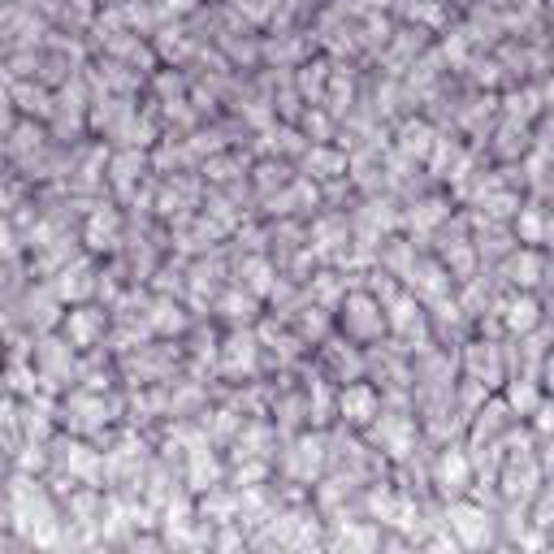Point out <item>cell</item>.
<instances>
[{"mask_svg": "<svg viewBox=\"0 0 554 554\" xmlns=\"http://www.w3.org/2000/svg\"><path fill=\"white\" fill-rule=\"evenodd\" d=\"M31 368H35V381L48 386V390L52 386H74L78 381V351L57 334V329H48L31 351Z\"/></svg>", "mask_w": 554, "mask_h": 554, "instance_id": "7c38bea8", "label": "cell"}, {"mask_svg": "<svg viewBox=\"0 0 554 554\" xmlns=\"http://www.w3.org/2000/svg\"><path fill=\"white\" fill-rule=\"evenodd\" d=\"M381 407H386V399H381V390L368 377L347 381V386H334V425L338 429L364 433L381 416Z\"/></svg>", "mask_w": 554, "mask_h": 554, "instance_id": "8fae6325", "label": "cell"}, {"mask_svg": "<svg viewBox=\"0 0 554 554\" xmlns=\"http://www.w3.org/2000/svg\"><path fill=\"white\" fill-rule=\"evenodd\" d=\"M109 325L113 316L109 308H100V303H70V308H61V321H57V334L70 342L78 355H91L104 347V338H109Z\"/></svg>", "mask_w": 554, "mask_h": 554, "instance_id": "30bf717a", "label": "cell"}, {"mask_svg": "<svg viewBox=\"0 0 554 554\" xmlns=\"http://www.w3.org/2000/svg\"><path fill=\"white\" fill-rule=\"evenodd\" d=\"M425 481H429V494L438 498V503L472 494V485H477V464H472V451L464 446V438L438 442V451L429 455Z\"/></svg>", "mask_w": 554, "mask_h": 554, "instance_id": "52a82bcc", "label": "cell"}, {"mask_svg": "<svg viewBox=\"0 0 554 554\" xmlns=\"http://www.w3.org/2000/svg\"><path fill=\"white\" fill-rule=\"evenodd\" d=\"M0 524L13 542H22L31 554L61 550V494L35 472H13L5 477L0 494Z\"/></svg>", "mask_w": 554, "mask_h": 554, "instance_id": "6da1fadb", "label": "cell"}, {"mask_svg": "<svg viewBox=\"0 0 554 554\" xmlns=\"http://www.w3.org/2000/svg\"><path fill=\"white\" fill-rule=\"evenodd\" d=\"M507 226H511V234H516L520 247H546V243H550V213H546L542 200L520 204L516 217H511Z\"/></svg>", "mask_w": 554, "mask_h": 554, "instance_id": "e0dca14e", "label": "cell"}, {"mask_svg": "<svg viewBox=\"0 0 554 554\" xmlns=\"http://www.w3.org/2000/svg\"><path fill=\"white\" fill-rule=\"evenodd\" d=\"M329 468V429H295L286 438V446L273 455V472L282 481L277 485H295L299 494H308Z\"/></svg>", "mask_w": 554, "mask_h": 554, "instance_id": "277c9868", "label": "cell"}, {"mask_svg": "<svg viewBox=\"0 0 554 554\" xmlns=\"http://www.w3.org/2000/svg\"><path fill=\"white\" fill-rule=\"evenodd\" d=\"M113 554H169V550L161 546V537H156V533H143V537H135V542H126L122 550H113Z\"/></svg>", "mask_w": 554, "mask_h": 554, "instance_id": "44dd1931", "label": "cell"}, {"mask_svg": "<svg viewBox=\"0 0 554 554\" xmlns=\"http://www.w3.org/2000/svg\"><path fill=\"white\" fill-rule=\"evenodd\" d=\"M117 420H122V407L104 390L70 386V394L57 403V425H61V433H74V438L104 442L117 429Z\"/></svg>", "mask_w": 554, "mask_h": 554, "instance_id": "5b68a950", "label": "cell"}, {"mask_svg": "<svg viewBox=\"0 0 554 554\" xmlns=\"http://www.w3.org/2000/svg\"><path fill=\"white\" fill-rule=\"evenodd\" d=\"M260 355H265V347H260L256 329L247 325V329H230V334L221 338V347H217L213 360H217V373L226 377V381H256Z\"/></svg>", "mask_w": 554, "mask_h": 554, "instance_id": "4fadbf2b", "label": "cell"}, {"mask_svg": "<svg viewBox=\"0 0 554 554\" xmlns=\"http://www.w3.org/2000/svg\"><path fill=\"white\" fill-rule=\"evenodd\" d=\"M44 481L57 494H70V490H104V451H100V442L74 438V433H52V438H48Z\"/></svg>", "mask_w": 554, "mask_h": 554, "instance_id": "7a4b0ae2", "label": "cell"}, {"mask_svg": "<svg viewBox=\"0 0 554 554\" xmlns=\"http://www.w3.org/2000/svg\"><path fill=\"white\" fill-rule=\"evenodd\" d=\"M433 143H438V130H433L425 117H416V122H403V126H399V139H394V148H399L403 161L425 165L429 152H433Z\"/></svg>", "mask_w": 554, "mask_h": 554, "instance_id": "ffe728a7", "label": "cell"}, {"mask_svg": "<svg viewBox=\"0 0 554 554\" xmlns=\"http://www.w3.org/2000/svg\"><path fill=\"white\" fill-rule=\"evenodd\" d=\"M57 554H113V550H104V546H61Z\"/></svg>", "mask_w": 554, "mask_h": 554, "instance_id": "7402d4cb", "label": "cell"}, {"mask_svg": "<svg viewBox=\"0 0 554 554\" xmlns=\"http://www.w3.org/2000/svg\"><path fill=\"white\" fill-rule=\"evenodd\" d=\"M451 217L455 213L446 195H420L416 204H407V213H399V226H407V239H433Z\"/></svg>", "mask_w": 554, "mask_h": 554, "instance_id": "2e32d148", "label": "cell"}, {"mask_svg": "<svg viewBox=\"0 0 554 554\" xmlns=\"http://www.w3.org/2000/svg\"><path fill=\"white\" fill-rule=\"evenodd\" d=\"M546 273H550V265H546V247H511V252L498 260V277L511 286V290H542V282H546Z\"/></svg>", "mask_w": 554, "mask_h": 554, "instance_id": "9a60e30c", "label": "cell"}, {"mask_svg": "<svg viewBox=\"0 0 554 554\" xmlns=\"http://www.w3.org/2000/svg\"><path fill=\"white\" fill-rule=\"evenodd\" d=\"M390 533L360 511L321 520V554H386Z\"/></svg>", "mask_w": 554, "mask_h": 554, "instance_id": "9c48e42d", "label": "cell"}, {"mask_svg": "<svg viewBox=\"0 0 554 554\" xmlns=\"http://www.w3.org/2000/svg\"><path fill=\"white\" fill-rule=\"evenodd\" d=\"M329 316H334V334L355 342V347L368 351L377 342H386V308L368 286H347Z\"/></svg>", "mask_w": 554, "mask_h": 554, "instance_id": "8992f818", "label": "cell"}, {"mask_svg": "<svg viewBox=\"0 0 554 554\" xmlns=\"http://www.w3.org/2000/svg\"><path fill=\"white\" fill-rule=\"evenodd\" d=\"M78 239H83L87 256H117L126 247V221H122V213H117L113 204H100V208H91V213H87Z\"/></svg>", "mask_w": 554, "mask_h": 554, "instance_id": "5bb4252c", "label": "cell"}, {"mask_svg": "<svg viewBox=\"0 0 554 554\" xmlns=\"http://www.w3.org/2000/svg\"><path fill=\"white\" fill-rule=\"evenodd\" d=\"M303 169H308V174H299V178H308V182H338L351 174V161L338 148H329V143H312V148L303 152Z\"/></svg>", "mask_w": 554, "mask_h": 554, "instance_id": "d6986e66", "label": "cell"}, {"mask_svg": "<svg viewBox=\"0 0 554 554\" xmlns=\"http://www.w3.org/2000/svg\"><path fill=\"white\" fill-rule=\"evenodd\" d=\"M143 178H148V156H143L139 148H126V152L109 156V174H104V182H109V187L122 195V200L139 187Z\"/></svg>", "mask_w": 554, "mask_h": 554, "instance_id": "ac0fdd59", "label": "cell"}, {"mask_svg": "<svg viewBox=\"0 0 554 554\" xmlns=\"http://www.w3.org/2000/svg\"><path fill=\"white\" fill-rule=\"evenodd\" d=\"M442 529L455 537V546L464 554H494L503 546V529H498V507L481 503V498H451L442 503Z\"/></svg>", "mask_w": 554, "mask_h": 554, "instance_id": "3957f363", "label": "cell"}, {"mask_svg": "<svg viewBox=\"0 0 554 554\" xmlns=\"http://www.w3.org/2000/svg\"><path fill=\"white\" fill-rule=\"evenodd\" d=\"M459 381H472V386H481L485 394H498V386L511 377V360H507V338L498 334H477L468 338L464 347H459V364H455Z\"/></svg>", "mask_w": 554, "mask_h": 554, "instance_id": "ba28073f", "label": "cell"}]
</instances>
